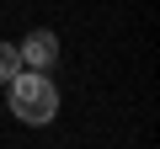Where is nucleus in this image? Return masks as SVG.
<instances>
[{
	"instance_id": "f257e3e1",
	"label": "nucleus",
	"mask_w": 160,
	"mask_h": 149,
	"mask_svg": "<svg viewBox=\"0 0 160 149\" xmlns=\"http://www.w3.org/2000/svg\"><path fill=\"white\" fill-rule=\"evenodd\" d=\"M6 91H11V112H16L22 123H32V128H48V123L59 117V85L48 80V74L22 69Z\"/></svg>"
},
{
	"instance_id": "f03ea898",
	"label": "nucleus",
	"mask_w": 160,
	"mask_h": 149,
	"mask_svg": "<svg viewBox=\"0 0 160 149\" xmlns=\"http://www.w3.org/2000/svg\"><path fill=\"white\" fill-rule=\"evenodd\" d=\"M16 53H22V69H38V74H48V69L59 64V37H53L48 27H32V32L16 43Z\"/></svg>"
},
{
	"instance_id": "7ed1b4c3",
	"label": "nucleus",
	"mask_w": 160,
	"mask_h": 149,
	"mask_svg": "<svg viewBox=\"0 0 160 149\" xmlns=\"http://www.w3.org/2000/svg\"><path fill=\"white\" fill-rule=\"evenodd\" d=\"M22 74V53H16V43H0V85H11Z\"/></svg>"
}]
</instances>
